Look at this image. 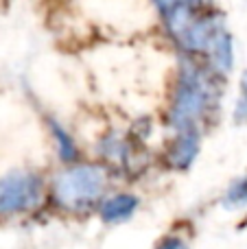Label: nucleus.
<instances>
[{
	"label": "nucleus",
	"instance_id": "7ed1b4c3",
	"mask_svg": "<svg viewBox=\"0 0 247 249\" xmlns=\"http://www.w3.org/2000/svg\"><path fill=\"white\" fill-rule=\"evenodd\" d=\"M44 184L29 171H11L0 177V216L24 214L39 206Z\"/></svg>",
	"mask_w": 247,
	"mask_h": 249
},
{
	"label": "nucleus",
	"instance_id": "20e7f679",
	"mask_svg": "<svg viewBox=\"0 0 247 249\" xmlns=\"http://www.w3.org/2000/svg\"><path fill=\"white\" fill-rule=\"evenodd\" d=\"M201 144V131H179L173 136V140L166 144L164 162L173 171H186L195 162Z\"/></svg>",
	"mask_w": 247,
	"mask_h": 249
},
{
	"label": "nucleus",
	"instance_id": "f257e3e1",
	"mask_svg": "<svg viewBox=\"0 0 247 249\" xmlns=\"http://www.w3.org/2000/svg\"><path fill=\"white\" fill-rule=\"evenodd\" d=\"M221 92V77L217 72H212L208 66L197 64L195 59L184 57L169 109L171 129L175 133L199 131L212 107L219 105Z\"/></svg>",
	"mask_w": 247,
	"mask_h": 249
},
{
	"label": "nucleus",
	"instance_id": "6e6552de",
	"mask_svg": "<svg viewBox=\"0 0 247 249\" xmlns=\"http://www.w3.org/2000/svg\"><path fill=\"white\" fill-rule=\"evenodd\" d=\"M223 206L230 208V210L247 206V175L241 177V179H236V181H232V186L228 188L226 197H223Z\"/></svg>",
	"mask_w": 247,
	"mask_h": 249
},
{
	"label": "nucleus",
	"instance_id": "423d86ee",
	"mask_svg": "<svg viewBox=\"0 0 247 249\" xmlns=\"http://www.w3.org/2000/svg\"><path fill=\"white\" fill-rule=\"evenodd\" d=\"M206 59H208V68L217 72L219 77L230 74L232 66H234V46H232V35L228 29H221L214 35V39L206 51Z\"/></svg>",
	"mask_w": 247,
	"mask_h": 249
},
{
	"label": "nucleus",
	"instance_id": "0eeeda50",
	"mask_svg": "<svg viewBox=\"0 0 247 249\" xmlns=\"http://www.w3.org/2000/svg\"><path fill=\"white\" fill-rule=\"evenodd\" d=\"M51 124V133H53V140H55V146H57V153H59V160L61 162H68V164H74L79 158V149L74 144L72 136L66 131L57 121H48Z\"/></svg>",
	"mask_w": 247,
	"mask_h": 249
},
{
	"label": "nucleus",
	"instance_id": "f03ea898",
	"mask_svg": "<svg viewBox=\"0 0 247 249\" xmlns=\"http://www.w3.org/2000/svg\"><path fill=\"white\" fill-rule=\"evenodd\" d=\"M105 164H70L51 181V197L66 212H86L99 208L107 190Z\"/></svg>",
	"mask_w": 247,
	"mask_h": 249
},
{
	"label": "nucleus",
	"instance_id": "1a4fd4ad",
	"mask_svg": "<svg viewBox=\"0 0 247 249\" xmlns=\"http://www.w3.org/2000/svg\"><path fill=\"white\" fill-rule=\"evenodd\" d=\"M234 121L239 124L247 123V70L243 72V77H241V94L234 105Z\"/></svg>",
	"mask_w": 247,
	"mask_h": 249
},
{
	"label": "nucleus",
	"instance_id": "9b49d317",
	"mask_svg": "<svg viewBox=\"0 0 247 249\" xmlns=\"http://www.w3.org/2000/svg\"><path fill=\"white\" fill-rule=\"evenodd\" d=\"M175 2H193V4H199V7H212V0H156L160 11L166 7H171V4H175Z\"/></svg>",
	"mask_w": 247,
	"mask_h": 249
},
{
	"label": "nucleus",
	"instance_id": "9d476101",
	"mask_svg": "<svg viewBox=\"0 0 247 249\" xmlns=\"http://www.w3.org/2000/svg\"><path fill=\"white\" fill-rule=\"evenodd\" d=\"M156 249H191V247H188L179 236H166L164 241L158 243Z\"/></svg>",
	"mask_w": 247,
	"mask_h": 249
},
{
	"label": "nucleus",
	"instance_id": "39448f33",
	"mask_svg": "<svg viewBox=\"0 0 247 249\" xmlns=\"http://www.w3.org/2000/svg\"><path fill=\"white\" fill-rule=\"evenodd\" d=\"M140 208V199L131 193H116L103 197L99 203V214L105 223H125Z\"/></svg>",
	"mask_w": 247,
	"mask_h": 249
}]
</instances>
